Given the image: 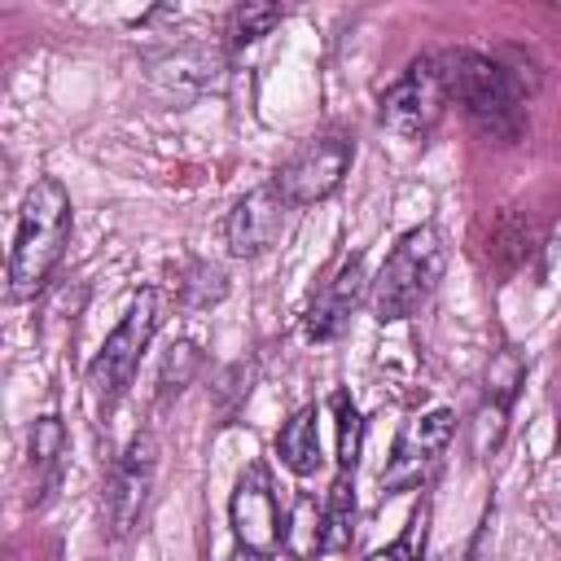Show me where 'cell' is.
<instances>
[{
	"label": "cell",
	"instance_id": "6da1fadb",
	"mask_svg": "<svg viewBox=\"0 0 561 561\" xmlns=\"http://www.w3.org/2000/svg\"><path fill=\"white\" fill-rule=\"evenodd\" d=\"M438 75H443L447 101H456L486 140L513 145L522 136L526 96H522V79L504 61L478 48H447L438 57Z\"/></svg>",
	"mask_w": 561,
	"mask_h": 561
},
{
	"label": "cell",
	"instance_id": "7a4b0ae2",
	"mask_svg": "<svg viewBox=\"0 0 561 561\" xmlns=\"http://www.w3.org/2000/svg\"><path fill=\"white\" fill-rule=\"evenodd\" d=\"M70 224H75V215H70L66 184L53 175H39L26 188L18 228H13V250H9V294L13 298H35L48 285L53 267L66 254Z\"/></svg>",
	"mask_w": 561,
	"mask_h": 561
},
{
	"label": "cell",
	"instance_id": "3957f363",
	"mask_svg": "<svg viewBox=\"0 0 561 561\" xmlns=\"http://www.w3.org/2000/svg\"><path fill=\"white\" fill-rule=\"evenodd\" d=\"M443 267H447V245L438 237V228L421 224V228H408L394 250L386 254L377 280H373V320L377 324H399L408 316H416L430 294L438 289L443 280Z\"/></svg>",
	"mask_w": 561,
	"mask_h": 561
},
{
	"label": "cell",
	"instance_id": "277c9868",
	"mask_svg": "<svg viewBox=\"0 0 561 561\" xmlns=\"http://www.w3.org/2000/svg\"><path fill=\"white\" fill-rule=\"evenodd\" d=\"M153 329H158V294H153V289H140V294L127 302L123 320L105 333L96 359L88 364V390H92V399H96L101 408H114L118 394L131 386V377H136V368H140V355H145Z\"/></svg>",
	"mask_w": 561,
	"mask_h": 561
},
{
	"label": "cell",
	"instance_id": "5b68a950",
	"mask_svg": "<svg viewBox=\"0 0 561 561\" xmlns=\"http://www.w3.org/2000/svg\"><path fill=\"white\" fill-rule=\"evenodd\" d=\"M351 162H355V136L351 131H342V127L316 131L276 171V188L285 193L289 206H316L329 193H337V184L346 180Z\"/></svg>",
	"mask_w": 561,
	"mask_h": 561
},
{
	"label": "cell",
	"instance_id": "8992f818",
	"mask_svg": "<svg viewBox=\"0 0 561 561\" xmlns=\"http://www.w3.org/2000/svg\"><path fill=\"white\" fill-rule=\"evenodd\" d=\"M443 105H447V88H443V75H438V57H416L377 96V118L399 140H421L438 127Z\"/></svg>",
	"mask_w": 561,
	"mask_h": 561
},
{
	"label": "cell",
	"instance_id": "52a82bcc",
	"mask_svg": "<svg viewBox=\"0 0 561 561\" xmlns=\"http://www.w3.org/2000/svg\"><path fill=\"white\" fill-rule=\"evenodd\" d=\"M153 478H158V438L149 430H140L123 447V456L114 460V469L105 478V495H101L105 530L114 539H127L140 526L145 504H149V491H153Z\"/></svg>",
	"mask_w": 561,
	"mask_h": 561
},
{
	"label": "cell",
	"instance_id": "ba28073f",
	"mask_svg": "<svg viewBox=\"0 0 561 561\" xmlns=\"http://www.w3.org/2000/svg\"><path fill=\"white\" fill-rule=\"evenodd\" d=\"M228 517H232V535H237L245 557H272L285 548V513L276 504L272 473L259 460L245 465V473L237 478L232 500H228Z\"/></svg>",
	"mask_w": 561,
	"mask_h": 561
},
{
	"label": "cell",
	"instance_id": "9c48e42d",
	"mask_svg": "<svg viewBox=\"0 0 561 561\" xmlns=\"http://www.w3.org/2000/svg\"><path fill=\"white\" fill-rule=\"evenodd\" d=\"M451 434H456V412L451 408H430V412L403 421V430L394 438V451H390V460L381 469V491H408V486H416L434 469V460L443 456V447L451 443Z\"/></svg>",
	"mask_w": 561,
	"mask_h": 561
},
{
	"label": "cell",
	"instance_id": "30bf717a",
	"mask_svg": "<svg viewBox=\"0 0 561 561\" xmlns=\"http://www.w3.org/2000/svg\"><path fill=\"white\" fill-rule=\"evenodd\" d=\"M285 193L272 184H259L250 188L232 210H228V224H224V241H228V254L232 259H259L263 250L276 245L280 228H285Z\"/></svg>",
	"mask_w": 561,
	"mask_h": 561
},
{
	"label": "cell",
	"instance_id": "8fae6325",
	"mask_svg": "<svg viewBox=\"0 0 561 561\" xmlns=\"http://www.w3.org/2000/svg\"><path fill=\"white\" fill-rule=\"evenodd\" d=\"M364 294H368L364 254H346L337 263V272L320 285V294L311 298V307H307V337L311 342H333L346 329V320H351V311L359 307Z\"/></svg>",
	"mask_w": 561,
	"mask_h": 561
},
{
	"label": "cell",
	"instance_id": "7c38bea8",
	"mask_svg": "<svg viewBox=\"0 0 561 561\" xmlns=\"http://www.w3.org/2000/svg\"><path fill=\"white\" fill-rule=\"evenodd\" d=\"M522 381H526V364H522V355H517L513 346H504V351L486 364V403H482V412H478V421H473V447H478L482 456L495 451V443H500V434H504V416H508V408H513Z\"/></svg>",
	"mask_w": 561,
	"mask_h": 561
},
{
	"label": "cell",
	"instance_id": "4fadbf2b",
	"mask_svg": "<svg viewBox=\"0 0 561 561\" xmlns=\"http://www.w3.org/2000/svg\"><path fill=\"white\" fill-rule=\"evenodd\" d=\"M61 460H66V425H61L57 412H48V416H39L31 425V451H26V465H31V504L35 508L53 495V486L61 478Z\"/></svg>",
	"mask_w": 561,
	"mask_h": 561
},
{
	"label": "cell",
	"instance_id": "5bb4252c",
	"mask_svg": "<svg viewBox=\"0 0 561 561\" xmlns=\"http://www.w3.org/2000/svg\"><path fill=\"white\" fill-rule=\"evenodd\" d=\"M276 456H280V465H285L289 473H298V478H311V473L324 465V456H320V434H316V408H311V403L298 408V412L280 425V434H276Z\"/></svg>",
	"mask_w": 561,
	"mask_h": 561
},
{
	"label": "cell",
	"instance_id": "9a60e30c",
	"mask_svg": "<svg viewBox=\"0 0 561 561\" xmlns=\"http://www.w3.org/2000/svg\"><path fill=\"white\" fill-rule=\"evenodd\" d=\"M355 539V473L333 478L324 495V552H346Z\"/></svg>",
	"mask_w": 561,
	"mask_h": 561
},
{
	"label": "cell",
	"instance_id": "2e32d148",
	"mask_svg": "<svg viewBox=\"0 0 561 561\" xmlns=\"http://www.w3.org/2000/svg\"><path fill=\"white\" fill-rule=\"evenodd\" d=\"M153 75L162 83H175L180 92H202L219 75V53H210V48H175L171 57H162L153 66Z\"/></svg>",
	"mask_w": 561,
	"mask_h": 561
},
{
	"label": "cell",
	"instance_id": "e0dca14e",
	"mask_svg": "<svg viewBox=\"0 0 561 561\" xmlns=\"http://www.w3.org/2000/svg\"><path fill=\"white\" fill-rule=\"evenodd\" d=\"M285 552L298 561H311L316 552H324V504H316L311 495H298L285 517Z\"/></svg>",
	"mask_w": 561,
	"mask_h": 561
},
{
	"label": "cell",
	"instance_id": "ac0fdd59",
	"mask_svg": "<svg viewBox=\"0 0 561 561\" xmlns=\"http://www.w3.org/2000/svg\"><path fill=\"white\" fill-rule=\"evenodd\" d=\"M280 18H285V4H259V0H245V4H237V9L228 13L224 35H228L232 48H241V44L263 39Z\"/></svg>",
	"mask_w": 561,
	"mask_h": 561
},
{
	"label": "cell",
	"instance_id": "d6986e66",
	"mask_svg": "<svg viewBox=\"0 0 561 561\" xmlns=\"http://www.w3.org/2000/svg\"><path fill=\"white\" fill-rule=\"evenodd\" d=\"M197 368H202V351H197V342H188V337L171 342L167 355H162V368H158V399L167 403L171 394H180V390L197 377Z\"/></svg>",
	"mask_w": 561,
	"mask_h": 561
},
{
	"label": "cell",
	"instance_id": "ffe728a7",
	"mask_svg": "<svg viewBox=\"0 0 561 561\" xmlns=\"http://www.w3.org/2000/svg\"><path fill=\"white\" fill-rule=\"evenodd\" d=\"M333 412H337V469L342 473H355V465H359V430H364V421H359V412H355V403H351V394L346 390H333Z\"/></svg>",
	"mask_w": 561,
	"mask_h": 561
},
{
	"label": "cell",
	"instance_id": "44dd1931",
	"mask_svg": "<svg viewBox=\"0 0 561 561\" xmlns=\"http://www.w3.org/2000/svg\"><path fill=\"white\" fill-rule=\"evenodd\" d=\"M228 294V280L219 267H206V263H193L188 267V280H180V302L184 307H210Z\"/></svg>",
	"mask_w": 561,
	"mask_h": 561
},
{
	"label": "cell",
	"instance_id": "7402d4cb",
	"mask_svg": "<svg viewBox=\"0 0 561 561\" xmlns=\"http://www.w3.org/2000/svg\"><path fill=\"white\" fill-rule=\"evenodd\" d=\"M416 535H425V513H416V517L403 526V535H399L394 543L377 548L368 561H421V543H416Z\"/></svg>",
	"mask_w": 561,
	"mask_h": 561
}]
</instances>
